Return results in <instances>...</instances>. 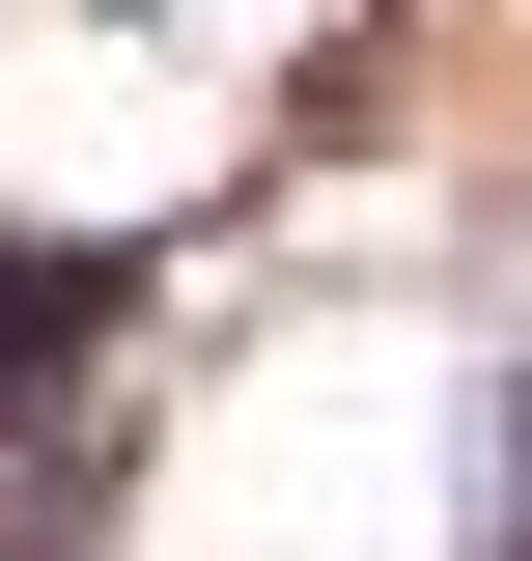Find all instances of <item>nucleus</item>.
I'll return each mask as SVG.
<instances>
[{
  "label": "nucleus",
  "instance_id": "1",
  "mask_svg": "<svg viewBox=\"0 0 532 561\" xmlns=\"http://www.w3.org/2000/svg\"><path fill=\"white\" fill-rule=\"evenodd\" d=\"M84 337H113V253H0V421L57 393V365H84Z\"/></svg>",
  "mask_w": 532,
  "mask_h": 561
}]
</instances>
